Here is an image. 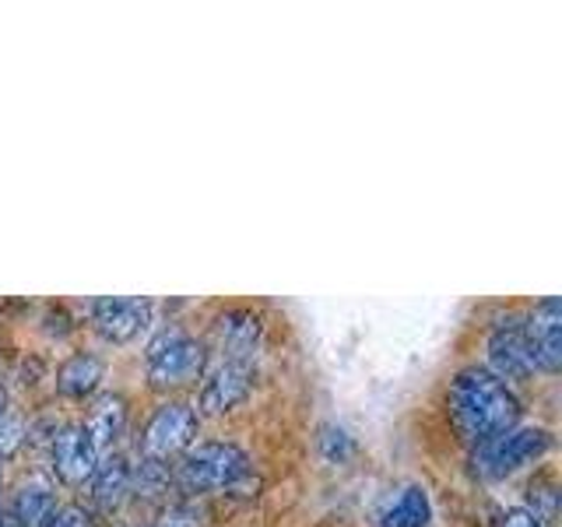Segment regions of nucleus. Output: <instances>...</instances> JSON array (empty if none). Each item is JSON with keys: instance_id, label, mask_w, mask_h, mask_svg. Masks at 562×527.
<instances>
[{"instance_id": "nucleus-1", "label": "nucleus", "mask_w": 562, "mask_h": 527, "mask_svg": "<svg viewBox=\"0 0 562 527\" xmlns=\"http://www.w3.org/2000/svg\"><path fill=\"white\" fill-rule=\"evenodd\" d=\"M447 415L453 422L457 436L464 444H485V439L499 436L517 426L520 401L503 380H496L482 366L461 369L447 386Z\"/></svg>"}, {"instance_id": "nucleus-2", "label": "nucleus", "mask_w": 562, "mask_h": 527, "mask_svg": "<svg viewBox=\"0 0 562 527\" xmlns=\"http://www.w3.org/2000/svg\"><path fill=\"white\" fill-rule=\"evenodd\" d=\"M180 485L218 496H254L257 471L236 444H193L180 457Z\"/></svg>"}, {"instance_id": "nucleus-3", "label": "nucleus", "mask_w": 562, "mask_h": 527, "mask_svg": "<svg viewBox=\"0 0 562 527\" xmlns=\"http://www.w3.org/2000/svg\"><path fill=\"white\" fill-rule=\"evenodd\" d=\"M145 369L151 386H158V391H180V386L201 380V373L207 369V351L180 324H169L148 341Z\"/></svg>"}, {"instance_id": "nucleus-4", "label": "nucleus", "mask_w": 562, "mask_h": 527, "mask_svg": "<svg viewBox=\"0 0 562 527\" xmlns=\"http://www.w3.org/2000/svg\"><path fill=\"white\" fill-rule=\"evenodd\" d=\"M549 447H552L549 429H541V426H514V429H506V433L492 436V439H485V444L474 447L471 468H474L479 479L496 482V479H506V474L520 471L524 464L541 461V457L549 453Z\"/></svg>"}, {"instance_id": "nucleus-5", "label": "nucleus", "mask_w": 562, "mask_h": 527, "mask_svg": "<svg viewBox=\"0 0 562 527\" xmlns=\"http://www.w3.org/2000/svg\"><path fill=\"white\" fill-rule=\"evenodd\" d=\"M193 444H198V412L187 401H166L148 418L145 436H140V453H145V461L162 464L176 453H187Z\"/></svg>"}, {"instance_id": "nucleus-6", "label": "nucleus", "mask_w": 562, "mask_h": 527, "mask_svg": "<svg viewBox=\"0 0 562 527\" xmlns=\"http://www.w3.org/2000/svg\"><path fill=\"white\" fill-rule=\"evenodd\" d=\"M254 391V362H236V359H215L201 373V394L198 408L204 415H225L239 408Z\"/></svg>"}, {"instance_id": "nucleus-7", "label": "nucleus", "mask_w": 562, "mask_h": 527, "mask_svg": "<svg viewBox=\"0 0 562 527\" xmlns=\"http://www.w3.org/2000/svg\"><path fill=\"white\" fill-rule=\"evenodd\" d=\"M488 373L503 380L506 386L509 383H524L531 380L538 369H535V359H531V348H527V338H524V321L520 316H506L488 334Z\"/></svg>"}, {"instance_id": "nucleus-8", "label": "nucleus", "mask_w": 562, "mask_h": 527, "mask_svg": "<svg viewBox=\"0 0 562 527\" xmlns=\"http://www.w3.org/2000/svg\"><path fill=\"white\" fill-rule=\"evenodd\" d=\"M88 316L105 341L127 345L151 327V303L137 295H105L88 306Z\"/></svg>"}, {"instance_id": "nucleus-9", "label": "nucleus", "mask_w": 562, "mask_h": 527, "mask_svg": "<svg viewBox=\"0 0 562 527\" xmlns=\"http://www.w3.org/2000/svg\"><path fill=\"white\" fill-rule=\"evenodd\" d=\"M263 345V321L246 306H233L215 316L211 324V348L215 359H236V362H254Z\"/></svg>"}, {"instance_id": "nucleus-10", "label": "nucleus", "mask_w": 562, "mask_h": 527, "mask_svg": "<svg viewBox=\"0 0 562 527\" xmlns=\"http://www.w3.org/2000/svg\"><path fill=\"white\" fill-rule=\"evenodd\" d=\"M524 338L531 348L535 369L541 373H559L562 366V306L555 295H544L535 310L524 316Z\"/></svg>"}, {"instance_id": "nucleus-11", "label": "nucleus", "mask_w": 562, "mask_h": 527, "mask_svg": "<svg viewBox=\"0 0 562 527\" xmlns=\"http://www.w3.org/2000/svg\"><path fill=\"white\" fill-rule=\"evenodd\" d=\"M49 457H53V471H57L60 482L67 485H85L102 461V453L95 450L85 422H70L60 433H53Z\"/></svg>"}, {"instance_id": "nucleus-12", "label": "nucleus", "mask_w": 562, "mask_h": 527, "mask_svg": "<svg viewBox=\"0 0 562 527\" xmlns=\"http://www.w3.org/2000/svg\"><path fill=\"white\" fill-rule=\"evenodd\" d=\"M429 517L432 506L422 485H397L373 509L376 527H426Z\"/></svg>"}, {"instance_id": "nucleus-13", "label": "nucleus", "mask_w": 562, "mask_h": 527, "mask_svg": "<svg viewBox=\"0 0 562 527\" xmlns=\"http://www.w3.org/2000/svg\"><path fill=\"white\" fill-rule=\"evenodd\" d=\"M131 464L123 461L120 453H105L95 474L88 482H92V503L102 509V514H116L123 506V500L131 496Z\"/></svg>"}, {"instance_id": "nucleus-14", "label": "nucleus", "mask_w": 562, "mask_h": 527, "mask_svg": "<svg viewBox=\"0 0 562 527\" xmlns=\"http://www.w3.org/2000/svg\"><path fill=\"white\" fill-rule=\"evenodd\" d=\"M85 429H88V436H92V444L102 457L113 453L123 429H127V401H123L120 394L99 397L92 415H88V422H85Z\"/></svg>"}, {"instance_id": "nucleus-15", "label": "nucleus", "mask_w": 562, "mask_h": 527, "mask_svg": "<svg viewBox=\"0 0 562 527\" xmlns=\"http://www.w3.org/2000/svg\"><path fill=\"white\" fill-rule=\"evenodd\" d=\"M102 383V362L95 356H88V351H75L70 359L60 362L57 369V391L64 397H92Z\"/></svg>"}, {"instance_id": "nucleus-16", "label": "nucleus", "mask_w": 562, "mask_h": 527, "mask_svg": "<svg viewBox=\"0 0 562 527\" xmlns=\"http://www.w3.org/2000/svg\"><path fill=\"white\" fill-rule=\"evenodd\" d=\"M57 514H60V503L46 485H25L11 506V517L18 527H53L57 524Z\"/></svg>"}, {"instance_id": "nucleus-17", "label": "nucleus", "mask_w": 562, "mask_h": 527, "mask_svg": "<svg viewBox=\"0 0 562 527\" xmlns=\"http://www.w3.org/2000/svg\"><path fill=\"white\" fill-rule=\"evenodd\" d=\"M531 509L527 514L531 517H538L544 527H549L552 520H555V514H559V492H555V482L552 479H541V482H531Z\"/></svg>"}, {"instance_id": "nucleus-18", "label": "nucleus", "mask_w": 562, "mask_h": 527, "mask_svg": "<svg viewBox=\"0 0 562 527\" xmlns=\"http://www.w3.org/2000/svg\"><path fill=\"white\" fill-rule=\"evenodd\" d=\"M207 524V514H204V506L198 503H172L169 509H162V517H158L151 527H204Z\"/></svg>"}, {"instance_id": "nucleus-19", "label": "nucleus", "mask_w": 562, "mask_h": 527, "mask_svg": "<svg viewBox=\"0 0 562 527\" xmlns=\"http://www.w3.org/2000/svg\"><path fill=\"white\" fill-rule=\"evenodd\" d=\"M25 436H29V433H25V422H22V418L11 415V412L0 415V457L11 453L18 444H22Z\"/></svg>"}, {"instance_id": "nucleus-20", "label": "nucleus", "mask_w": 562, "mask_h": 527, "mask_svg": "<svg viewBox=\"0 0 562 527\" xmlns=\"http://www.w3.org/2000/svg\"><path fill=\"white\" fill-rule=\"evenodd\" d=\"M496 527H544V524L527 514V509H506Z\"/></svg>"}, {"instance_id": "nucleus-21", "label": "nucleus", "mask_w": 562, "mask_h": 527, "mask_svg": "<svg viewBox=\"0 0 562 527\" xmlns=\"http://www.w3.org/2000/svg\"><path fill=\"white\" fill-rule=\"evenodd\" d=\"M0 415H4V397H0Z\"/></svg>"}]
</instances>
